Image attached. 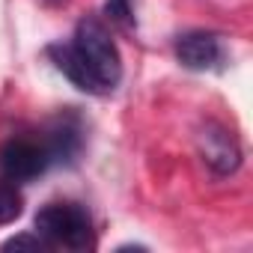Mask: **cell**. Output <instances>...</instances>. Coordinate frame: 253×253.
Listing matches in <instances>:
<instances>
[{
  "instance_id": "cell-1",
  "label": "cell",
  "mask_w": 253,
  "mask_h": 253,
  "mask_svg": "<svg viewBox=\"0 0 253 253\" xmlns=\"http://www.w3.org/2000/svg\"><path fill=\"white\" fill-rule=\"evenodd\" d=\"M48 57L57 72L81 92L110 95L122 81L119 48L101 18H81L75 33L66 42L48 45Z\"/></svg>"
},
{
  "instance_id": "cell-2",
  "label": "cell",
  "mask_w": 253,
  "mask_h": 253,
  "mask_svg": "<svg viewBox=\"0 0 253 253\" xmlns=\"http://www.w3.org/2000/svg\"><path fill=\"white\" fill-rule=\"evenodd\" d=\"M36 235L48 247H63V250H92L95 247V229L86 206L81 203H48L39 209L36 220Z\"/></svg>"
},
{
  "instance_id": "cell-3",
  "label": "cell",
  "mask_w": 253,
  "mask_h": 253,
  "mask_svg": "<svg viewBox=\"0 0 253 253\" xmlns=\"http://www.w3.org/2000/svg\"><path fill=\"white\" fill-rule=\"evenodd\" d=\"M54 164L51 146L45 137H12L3 149H0V170L12 182H30L42 176Z\"/></svg>"
},
{
  "instance_id": "cell-4",
  "label": "cell",
  "mask_w": 253,
  "mask_h": 253,
  "mask_svg": "<svg viewBox=\"0 0 253 253\" xmlns=\"http://www.w3.org/2000/svg\"><path fill=\"white\" fill-rule=\"evenodd\" d=\"M197 152H200L203 164L217 179L232 176L241 167V146H238L235 134L226 128V125L214 122V119H209L203 128L197 131Z\"/></svg>"
},
{
  "instance_id": "cell-5",
  "label": "cell",
  "mask_w": 253,
  "mask_h": 253,
  "mask_svg": "<svg viewBox=\"0 0 253 253\" xmlns=\"http://www.w3.org/2000/svg\"><path fill=\"white\" fill-rule=\"evenodd\" d=\"M176 51V60L191 69V72H211V69H220L226 51H223V42L217 33H209V30H191V33H182L173 45Z\"/></svg>"
},
{
  "instance_id": "cell-6",
  "label": "cell",
  "mask_w": 253,
  "mask_h": 253,
  "mask_svg": "<svg viewBox=\"0 0 253 253\" xmlns=\"http://www.w3.org/2000/svg\"><path fill=\"white\" fill-rule=\"evenodd\" d=\"M24 211V197H21V188L18 182L12 179H0V226H9L21 217Z\"/></svg>"
},
{
  "instance_id": "cell-7",
  "label": "cell",
  "mask_w": 253,
  "mask_h": 253,
  "mask_svg": "<svg viewBox=\"0 0 253 253\" xmlns=\"http://www.w3.org/2000/svg\"><path fill=\"white\" fill-rule=\"evenodd\" d=\"M107 18L122 24V27H131L134 24V15H131V0H107V6H104Z\"/></svg>"
},
{
  "instance_id": "cell-8",
  "label": "cell",
  "mask_w": 253,
  "mask_h": 253,
  "mask_svg": "<svg viewBox=\"0 0 253 253\" xmlns=\"http://www.w3.org/2000/svg\"><path fill=\"white\" fill-rule=\"evenodd\" d=\"M3 250H51V247L33 232V235H15V238L3 241Z\"/></svg>"
},
{
  "instance_id": "cell-9",
  "label": "cell",
  "mask_w": 253,
  "mask_h": 253,
  "mask_svg": "<svg viewBox=\"0 0 253 253\" xmlns=\"http://www.w3.org/2000/svg\"><path fill=\"white\" fill-rule=\"evenodd\" d=\"M48 6H60V3H66V0H45Z\"/></svg>"
}]
</instances>
